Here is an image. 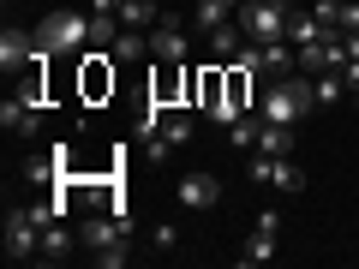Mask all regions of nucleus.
Returning a JSON list of instances; mask_svg holds the SVG:
<instances>
[{
	"instance_id": "obj_1",
	"label": "nucleus",
	"mask_w": 359,
	"mask_h": 269,
	"mask_svg": "<svg viewBox=\"0 0 359 269\" xmlns=\"http://www.w3.org/2000/svg\"><path fill=\"white\" fill-rule=\"evenodd\" d=\"M306 108H318V90H311V78H306V72L276 78V84H264V96H257V114L276 120V126H294Z\"/></svg>"
},
{
	"instance_id": "obj_2",
	"label": "nucleus",
	"mask_w": 359,
	"mask_h": 269,
	"mask_svg": "<svg viewBox=\"0 0 359 269\" xmlns=\"http://www.w3.org/2000/svg\"><path fill=\"white\" fill-rule=\"evenodd\" d=\"M90 42V18L84 13H48L36 25V54H48V60H60V54H78Z\"/></svg>"
},
{
	"instance_id": "obj_3",
	"label": "nucleus",
	"mask_w": 359,
	"mask_h": 269,
	"mask_svg": "<svg viewBox=\"0 0 359 269\" xmlns=\"http://www.w3.org/2000/svg\"><path fill=\"white\" fill-rule=\"evenodd\" d=\"M287 18H294V6L287 0H264V6H240V25L252 42H276L287 36Z\"/></svg>"
},
{
	"instance_id": "obj_4",
	"label": "nucleus",
	"mask_w": 359,
	"mask_h": 269,
	"mask_svg": "<svg viewBox=\"0 0 359 269\" xmlns=\"http://www.w3.org/2000/svg\"><path fill=\"white\" fill-rule=\"evenodd\" d=\"M6 257H18V263L42 257V221L30 209H6Z\"/></svg>"
},
{
	"instance_id": "obj_5",
	"label": "nucleus",
	"mask_w": 359,
	"mask_h": 269,
	"mask_svg": "<svg viewBox=\"0 0 359 269\" xmlns=\"http://www.w3.org/2000/svg\"><path fill=\"white\" fill-rule=\"evenodd\" d=\"M150 54L162 66H186V54H192V36H186V25H180V18H156L150 25Z\"/></svg>"
},
{
	"instance_id": "obj_6",
	"label": "nucleus",
	"mask_w": 359,
	"mask_h": 269,
	"mask_svg": "<svg viewBox=\"0 0 359 269\" xmlns=\"http://www.w3.org/2000/svg\"><path fill=\"white\" fill-rule=\"evenodd\" d=\"M252 179H264V186H276V192H306V174H299L294 156H264V150H252Z\"/></svg>"
},
{
	"instance_id": "obj_7",
	"label": "nucleus",
	"mask_w": 359,
	"mask_h": 269,
	"mask_svg": "<svg viewBox=\"0 0 359 269\" xmlns=\"http://www.w3.org/2000/svg\"><path fill=\"white\" fill-rule=\"evenodd\" d=\"M347 66V42H341V30L335 36H318V42H306L299 48V72L306 78H318V72H341Z\"/></svg>"
},
{
	"instance_id": "obj_8",
	"label": "nucleus",
	"mask_w": 359,
	"mask_h": 269,
	"mask_svg": "<svg viewBox=\"0 0 359 269\" xmlns=\"http://www.w3.org/2000/svg\"><path fill=\"white\" fill-rule=\"evenodd\" d=\"M78 90H84V102H102L108 90H114V60H108V48H90V54H84Z\"/></svg>"
},
{
	"instance_id": "obj_9",
	"label": "nucleus",
	"mask_w": 359,
	"mask_h": 269,
	"mask_svg": "<svg viewBox=\"0 0 359 269\" xmlns=\"http://www.w3.org/2000/svg\"><path fill=\"white\" fill-rule=\"evenodd\" d=\"M174 198H180L186 209H216V204H222V179H216V174H180Z\"/></svg>"
},
{
	"instance_id": "obj_10",
	"label": "nucleus",
	"mask_w": 359,
	"mask_h": 269,
	"mask_svg": "<svg viewBox=\"0 0 359 269\" xmlns=\"http://www.w3.org/2000/svg\"><path fill=\"white\" fill-rule=\"evenodd\" d=\"M192 114H186V102H174V108H156V138L174 150V144H192Z\"/></svg>"
},
{
	"instance_id": "obj_11",
	"label": "nucleus",
	"mask_w": 359,
	"mask_h": 269,
	"mask_svg": "<svg viewBox=\"0 0 359 269\" xmlns=\"http://www.w3.org/2000/svg\"><path fill=\"white\" fill-rule=\"evenodd\" d=\"M36 60V36H25V30H0V66H6V72H25V66Z\"/></svg>"
},
{
	"instance_id": "obj_12",
	"label": "nucleus",
	"mask_w": 359,
	"mask_h": 269,
	"mask_svg": "<svg viewBox=\"0 0 359 269\" xmlns=\"http://www.w3.org/2000/svg\"><path fill=\"white\" fill-rule=\"evenodd\" d=\"M0 126H6V132H36L42 126V102H36V96H6Z\"/></svg>"
},
{
	"instance_id": "obj_13",
	"label": "nucleus",
	"mask_w": 359,
	"mask_h": 269,
	"mask_svg": "<svg viewBox=\"0 0 359 269\" xmlns=\"http://www.w3.org/2000/svg\"><path fill=\"white\" fill-rule=\"evenodd\" d=\"M210 54H216V66H228V60H240V48H245V42H252V36H245V25H240V18H228V25H222V30H210Z\"/></svg>"
},
{
	"instance_id": "obj_14",
	"label": "nucleus",
	"mask_w": 359,
	"mask_h": 269,
	"mask_svg": "<svg viewBox=\"0 0 359 269\" xmlns=\"http://www.w3.org/2000/svg\"><path fill=\"white\" fill-rule=\"evenodd\" d=\"M252 150H264V156H294V126H276V120L257 114V144H252Z\"/></svg>"
},
{
	"instance_id": "obj_15",
	"label": "nucleus",
	"mask_w": 359,
	"mask_h": 269,
	"mask_svg": "<svg viewBox=\"0 0 359 269\" xmlns=\"http://www.w3.org/2000/svg\"><path fill=\"white\" fill-rule=\"evenodd\" d=\"M228 18H240V13L228 6V0H198V6H192V25L204 30V36H210V30H222Z\"/></svg>"
},
{
	"instance_id": "obj_16",
	"label": "nucleus",
	"mask_w": 359,
	"mask_h": 269,
	"mask_svg": "<svg viewBox=\"0 0 359 269\" xmlns=\"http://www.w3.org/2000/svg\"><path fill=\"white\" fill-rule=\"evenodd\" d=\"M120 13H90V48H114V36H120Z\"/></svg>"
},
{
	"instance_id": "obj_17",
	"label": "nucleus",
	"mask_w": 359,
	"mask_h": 269,
	"mask_svg": "<svg viewBox=\"0 0 359 269\" xmlns=\"http://www.w3.org/2000/svg\"><path fill=\"white\" fill-rule=\"evenodd\" d=\"M108 54H114V60H144V54H150V30H120Z\"/></svg>"
},
{
	"instance_id": "obj_18",
	"label": "nucleus",
	"mask_w": 359,
	"mask_h": 269,
	"mask_svg": "<svg viewBox=\"0 0 359 269\" xmlns=\"http://www.w3.org/2000/svg\"><path fill=\"white\" fill-rule=\"evenodd\" d=\"M156 18H162V13H156V0H126V6H120V25H126V30H150Z\"/></svg>"
},
{
	"instance_id": "obj_19",
	"label": "nucleus",
	"mask_w": 359,
	"mask_h": 269,
	"mask_svg": "<svg viewBox=\"0 0 359 269\" xmlns=\"http://www.w3.org/2000/svg\"><path fill=\"white\" fill-rule=\"evenodd\" d=\"M318 36H323V25L311 18V6H306V13H294V18H287V42H294V48H306V42H318Z\"/></svg>"
},
{
	"instance_id": "obj_20",
	"label": "nucleus",
	"mask_w": 359,
	"mask_h": 269,
	"mask_svg": "<svg viewBox=\"0 0 359 269\" xmlns=\"http://www.w3.org/2000/svg\"><path fill=\"white\" fill-rule=\"evenodd\" d=\"M311 90H318L323 108H335V102L347 96V72H318V78H311Z\"/></svg>"
},
{
	"instance_id": "obj_21",
	"label": "nucleus",
	"mask_w": 359,
	"mask_h": 269,
	"mask_svg": "<svg viewBox=\"0 0 359 269\" xmlns=\"http://www.w3.org/2000/svg\"><path fill=\"white\" fill-rule=\"evenodd\" d=\"M66 251H72V233H66L60 221H48V228H42V257H48V263H60Z\"/></svg>"
},
{
	"instance_id": "obj_22",
	"label": "nucleus",
	"mask_w": 359,
	"mask_h": 269,
	"mask_svg": "<svg viewBox=\"0 0 359 269\" xmlns=\"http://www.w3.org/2000/svg\"><path fill=\"white\" fill-rule=\"evenodd\" d=\"M269 257H276V233H257V228H252V240H245V251H240V263L252 269V263H269Z\"/></svg>"
},
{
	"instance_id": "obj_23",
	"label": "nucleus",
	"mask_w": 359,
	"mask_h": 269,
	"mask_svg": "<svg viewBox=\"0 0 359 269\" xmlns=\"http://www.w3.org/2000/svg\"><path fill=\"white\" fill-rule=\"evenodd\" d=\"M126 240H120V245H108V251H96V263H102V269H120V263H126Z\"/></svg>"
},
{
	"instance_id": "obj_24",
	"label": "nucleus",
	"mask_w": 359,
	"mask_h": 269,
	"mask_svg": "<svg viewBox=\"0 0 359 269\" xmlns=\"http://www.w3.org/2000/svg\"><path fill=\"white\" fill-rule=\"evenodd\" d=\"M257 233H282V209H264L257 216Z\"/></svg>"
},
{
	"instance_id": "obj_25",
	"label": "nucleus",
	"mask_w": 359,
	"mask_h": 269,
	"mask_svg": "<svg viewBox=\"0 0 359 269\" xmlns=\"http://www.w3.org/2000/svg\"><path fill=\"white\" fill-rule=\"evenodd\" d=\"M341 30H359V0H347V6H341Z\"/></svg>"
},
{
	"instance_id": "obj_26",
	"label": "nucleus",
	"mask_w": 359,
	"mask_h": 269,
	"mask_svg": "<svg viewBox=\"0 0 359 269\" xmlns=\"http://www.w3.org/2000/svg\"><path fill=\"white\" fill-rule=\"evenodd\" d=\"M126 0H90V13H120Z\"/></svg>"
},
{
	"instance_id": "obj_27",
	"label": "nucleus",
	"mask_w": 359,
	"mask_h": 269,
	"mask_svg": "<svg viewBox=\"0 0 359 269\" xmlns=\"http://www.w3.org/2000/svg\"><path fill=\"white\" fill-rule=\"evenodd\" d=\"M341 72H347V90H359V60H347Z\"/></svg>"
},
{
	"instance_id": "obj_28",
	"label": "nucleus",
	"mask_w": 359,
	"mask_h": 269,
	"mask_svg": "<svg viewBox=\"0 0 359 269\" xmlns=\"http://www.w3.org/2000/svg\"><path fill=\"white\" fill-rule=\"evenodd\" d=\"M353 114H359V90H353Z\"/></svg>"
},
{
	"instance_id": "obj_29",
	"label": "nucleus",
	"mask_w": 359,
	"mask_h": 269,
	"mask_svg": "<svg viewBox=\"0 0 359 269\" xmlns=\"http://www.w3.org/2000/svg\"><path fill=\"white\" fill-rule=\"evenodd\" d=\"M245 6H264V0H245Z\"/></svg>"
}]
</instances>
